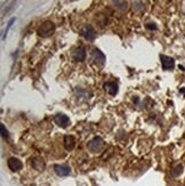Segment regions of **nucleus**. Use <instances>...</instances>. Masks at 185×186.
<instances>
[{
	"mask_svg": "<svg viewBox=\"0 0 185 186\" xmlns=\"http://www.w3.org/2000/svg\"><path fill=\"white\" fill-rule=\"evenodd\" d=\"M54 170L58 176H67V175H70V171H71L70 168L67 166H64V164H55Z\"/></svg>",
	"mask_w": 185,
	"mask_h": 186,
	"instance_id": "obj_10",
	"label": "nucleus"
},
{
	"mask_svg": "<svg viewBox=\"0 0 185 186\" xmlns=\"http://www.w3.org/2000/svg\"><path fill=\"white\" fill-rule=\"evenodd\" d=\"M64 146L67 151H71L76 146V138L72 135H67L64 137Z\"/></svg>",
	"mask_w": 185,
	"mask_h": 186,
	"instance_id": "obj_11",
	"label": "nucleus"
},
{
	"mask_svg": "<svg viewBox=\"0 0 185 186\" xmlns=\"http://www.w3.org/2000/svg\"><path fill=\"white\" fill-rule=\"evenodd\" d=\"M55 24L53 22H45L38 28V34L43 38H48L55 32Z\"/></svg>",
	"mask_w": 185,
	"mask_h": 186,
	"instance_id": "obj_1",
	"label": "nucleus"
},
{
	"mask_svg": "<svg viewBox=\"0 0 185 186\" xmlns=\"http://www.w3.org/2000/svg\"><path fill=\"white\" fill-rule=\"evenodd\" d=\"M7 164H8V168H9L10 170H13V171H19V170H21V169L23 168L22 161L17 158H14V157L8 159Z\"/></svg>",
	"mask_w": 185,
	"mask_h": 186,
	"instance_id": "obj_5",
	"label": "nucleus"
},
{
	"mask_svg": "<svg viewBox=\"0 0 185 186\" xmlns=\"http://www.w3.org/2000/svg\"><path fill=\"white\" fill-rule=\"evenodd\" d=\"M103 144L104 143H103V140L101 137H95L88 143V147L91 152H97L103 147Z\"/></svg>",
	"mask_w": 185,
	"mask_h": 186,
	"instance_id": "obj_4",
	"label": "nucleus"
},
{
	"mask_svg": "<svg viewBox=\"0 0 185 186\" xmlns=\"http://www.w3.org/2000/svg\"><path fill=\"white\" fill-rule=\"evenodd\" d=\"M183 172V166L182 164H178V166H176L174 169H173V175L175 177H178Z\"/></svg>",
	"mask_w": 185,
	"mask_h": 186,
	"instance_id": "obj_12",
	"label": "nucleus"
},
{
	"mask_svg": "<svg viewBox=\"0 0 185 186\" xmlns=\"http://www.w3.org/2000/svg\"><path fill=\"white\" fill-rule=\"evenodd\" d=\"M145 26H146L149 30H157L158 29L157 24L154 23V22H149V23L145 24Z\"/></svg>",
	"mask_w": 185,
	"mask_h": 186,
	"instance_id": "obj_15",
	"label": "nucleus"
},
{
	"mask_svg": "<svg viewBox=\"0 0 185 186\" xmlns=\"http://www.w3.org/2000/svg\"><path fill=\"white\" fill-rule=\"evenodd\" d=\"M54 121L57 126H60L61 128H67L70 125V118L64 113H57L56 115L54 116Z\"/></svg>",
	"mask_w": 185,
	"mask_h": 186,
	"instance_id": "obj_3",
	"label": "nucleus"
},
{
	"mask_svg": "<svg viewBox=\"0 0 185 186\" xmlns=\"http://www.w3.org/2000/svg\"><path fill=\"white\" fill-rule=\"evenodd\" d=\"M93 60H95V63L97 65H104L106 58H105L104 54L98 48H94V50H93Z\"/></svg>",
	"mask_w": 185,
	"mask_h": 186,
	"instance_id": "obj_7",
	"label": "nucleus"
},
{
	"mask_svg": "<svg viewBox=\"0 0 185 186\" xmlns=\"http://www.w3.org/2000/svg\"><path fill=\"white\" fill-rule=\"evenodd\" d=\"M103 88H104V90L106 93H109L112 96H114L115 94L118 93V84H115L114 81H108V82H105L103 84Z\"/></svg>",
	"mask_w": 185,
	"mask_h": 186,
	"instance_id": "obj_8",
	"label": "nucleus"
},
{
	"mask_svg": "<svg viewBox=\"0 0 185 186\" xmlns=\"http://www.w3.org/2000/svg\"><path fill=\"white\" fill-rule=\"evenodd\" d=\"M81 36L85 38V39H87V40H89V41H94L96 39V32L91 26H85V28H82V30H81Z\"/></svg>",
	"mask_w": 185,
	"mask_h": 186,
	"instance_id": "obj_6",
	"label": "nucleus"
},
{
	"mask_svg": "<svg viewBox=\"0 0 185 186\" xmlns=\"http://www.w3.org/2000/svg\"><path fill=\"white\" fill-rule=\"evenodd\" d=\"M72 57H73V60H77V62H82V60H86L85 48H84V47H78L76 50L73 51Z\"/></svg>",
	"mask_w": 185,
	"mask_h": 186,
	"instance_id": "obj_9",
	"label": "nucleus"
},
{
	"mask_svg": "<svg viewBox=\"0 0 185 186\" xmlns=\"http://www.w3.org/2000/svg\"><path fill=\"white\" fill-rule=\"evenodd\" d=\"M0 128H1V136H2V138H4V140H7V138L9 137V135H8L7 129L5 128V125L1 123V125H0Z\"/></svg>",
	"mask_w": 185,
	"mask_h": 186,
	"instance_id": "obj_13",
	"label": "nucleus"
},
{
	"mask_svg": "<svg viewBox=\"0 0 185 186\" xmlns=\"http://www.w3.org/2000/svg\"><path fill=\"white\" fill-rule=\"evenodd\" d=\"M15 22V17H13V19H9V22H8V25H7V28H6L5 30V33H4V36H2V40L6 38V36H7V33H8V31H9V29L12 28V25H13V23Z\"/></svg>",
	"mask_w": 185,
	"mask_h": 186,
	"instance_id": "obj_14",
	"label": "nucleus"
},
{
	"mask_svg": "<svg viewBox=\"0 0 185 186\" xmlns=\"http://www.w3.org/2000/svg\"><path fill=\"white\" fill-rule=\"evenodd\" d=\"M160 60H161L162 69L165 71L173 70L175 67V60L173 57H169V56L162 54V55H160Z\"/></svg>",
	"mask_w": 185,
	"mask_h": 186,
	"instance_id": "obj_2",
	"label": "nucleus"
}]
</instances>
